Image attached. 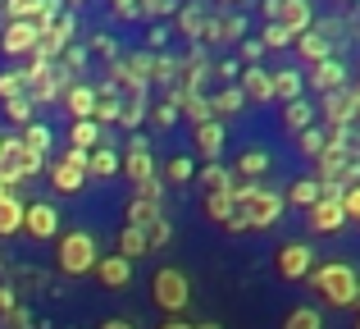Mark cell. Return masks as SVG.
<instances>
[{
    "instance_id": "obj_1",
    "label": "cell",
    "mask_w": 360,
    "mask_h": 329,
    "mask_svg": "<svg viewBox=\"0 0 360 329\" xmlns=\"http://www.w3.org/2000/svg\"><path fill=\"white\" fill-rule=\"evenodd\" d=\"M233 220L229 229H269L283 220V192L264 183H233Z\"/></svg>"
},
{
    "instance_id": "obj_2",
    "label": "cell",
    "mask_w": 360,
    "mask_h": 329,
    "mask_svg": "<svg viewBox=\"0 0 360 329\" xmlns=\"http://www.w3.org/2000/svg\"><path fill=\"white\" fill-rule=\"evenodd\" d=\"M101 261V247L87 229H69V233H55V266L64 275H91Z\"/></svg>"
},
{
    "instance_id": "obj_3",
    "label": "cell",
    "mask_w": 360,
    "mask_h": 329,
    "mask_svg": "<svg viewBox=\"0 0 360 329\" xmlns=\"http://www.w3.org/2000/svg\"><path fill=\"white\" fill-rule=\"evenodd\" d=\"M310 284H315V293H324V302H333V306H352V297H356V270L347 266V261H328V266H319V270H310Z\"/></svg>"
},
{
    "instance_id": "obj_4",
    "label": "cell",
    "mask_w": 360,
    "mask_h": 329,
    "mask_svg": "<svg viewBox=\"0 0 360 329\" xmlns=\"http://www.w3.org/2000/svg\"><path fill=\"white\" fill-rule=\"evenodd\" d=\"M37 169H41V156L37 151H27L23 147V137H0V178H5L9 187L14 183H23V178H32Z\"/></svg>"
},
{
    "instance_id": "obj_5",
    "label": "cell",
    "mask_w": 360,
    "mask_h": 329,
    "mask_svg": "<svg viewBox=\"0 0 360 329\" xmlns=\"http://www.w3.org/2000/svg\"><path fill=\"white\" fill-rule=\"evenodd\" d=\"M315 119H324V128L356 124V87L352 82H342V87H333V92H319V115Z\"/></svg>"
},
{
    "instance_id": "obj_6",
    "label": "cell",
    "mask_w": 360,
    "mask_h": 329,
    "mask_svg": "<svg viewBox=\"0 0 360 329\" xmlns=\"http://www.w3.org/2000/svg\"><path fill=\"white\" fill-rule=\"evenodd\" d=\"M155 302L165 306L169 316H178L187 302H192V288H187V275L183 270H155Z\"/></svg>"
},
{
    "instance_id": "obj_7",
    "label": "cell",
    "mask_w": 360,
    "mask_h": 329,
    "mask_svg": "<svg viewBox=\"0 0 360 329\" xmlns=\"http://www.w3.org/2000/svg\"><path fill=\"white\" fill-rule=\"evenodd\" d=\"M37 37H41V27H37L32 18H5V27H0V51L23 60V55L37 51Z\"/></svg>"
},
{
    "instance_id": "obj_8",
    "label": "cell",
    "mask_w": 360,
    "mask_h": 329,
    "mask_svg": "<svg viewBox=\"0 0 360 329\" xmlns=\"http://www.w3.org/2000/svg\"><path fill=\"white\" fill-rule=\"evenodd\" d=\"M119 169L132 178V183H146V178H155V161H150V142H146L141 133L128 142V156H119Z\"/></svg>"
},
{
    "instance_id": "obj_9",
    "label": "cell",
    "mask_w": 360,
    "mask_h": 329,
    "mask_svg": "<svg viewBox=\"0 0 360 329\" xmlns=\"http://www.w3.org/2000/svg\"><path fill=\"white\" fill-rule=\"evenodd\" d=\"M238 87H242L246 101H255V106H274V82H269V69H264V64H242Z\"/></svg>"
},
{
    "instance_id": "obj_10",
    "label": "cell",
    "mask_w": 360,
    "mask_h": 329,
    "mask_svg": "<svg viewBox=\"0 0 360 329\" xmlns=\"http://www.w3.org/2000/svg\"><path fill=\"white\" fill-rule=\"evenodd\" d=\"M269 23L288 27L292 37L306 32V27H315V14H310V0H274V18Z\"/></svg>"
},
{
    "instance_id": "obj_11",
    "label": "cell",
    "mask_w": 360,
    "mask_h": 329,
    "mask_svg": "<svg viewBox=\"0 0 360 329\" xmlns=\"http://www.w3.org/2000/svg\"><path fill=\"white\" fill-rule=\"evenodd\" d=\"M23 229H27V238H55L60 233V211L51 201L23 206Z\"/></svg>"
},
{
    "instance_id": "obj_12",
    "label": "cell",
    "mask_w": 360,
    "mask_h": 329,
    "mask_svg": "<svg viewBox=\"0 0 360 329\" xmlns=\"http://www.w3.org/2000/svg\"><path fill=\"white\" fill-rule=\"evenodd\" d=\"M274 256H278V275L283 279H306L310 270H315V252H310L306 242H288V247H278Z\"/></svg>"
},
{
    "instance_id": "obj_13",
    "label": "cell",
    "mask_w": 360,
    "mask_h": 329,
    "mask_svg": "<svg viewBox=\"0 0 360 329\" xmlns=\"http://www.w3.org/2000/svg\"><path fill=\"white\" fill-rule=\"evenodd\" d=\"M306 215H310V229L315 233H338L347 224V215H342V201H338V197H319L315 206H306Z\"/></svg>"
},
{
    "instance_id": "obj_14",
    "label": "cell",
    "mask_w": 360,
    "mask_h": 329,
    "mask_svg": "<svg viewBox=\"0 0 360 329\" xmlns=\"http://www.w3.org/2000/svg\"><path fill=\"white\" fill-rule=\"evenodd\" d=\"M342 82H347V64L338 60V55L310 64V73H306V87H315V92H333V87H342Z\"/></svg>"
},
{
    "instance_id": "obj_15",
    "label": "cell",
    "mask_w": 360,
    "mask_h": 329,
    "mask_svg": "<svg viewBox=\"0 0 360 329\" xmlns=\"http://www.w3.org/2000/svg\"><path fill=\"white\" fill-rule=\"evenodd\" d=\"M292 42H297V51H301V60H306V64H319V60L333 55V42H328L319 27H306V32H297Z\"/></svg>"
},
{
    "instance_id": "obj_16",
    "label": "cell",
    "mask_w": 360,
    "mask_h": 329,
    "mask_svg": "<svg viewBox=\"0 0 360 329\" xmlns=\"http://www.w3.org/2000/svg\"><path fill=\"white\" fill-rule=\"evenodd\" d=\"M60 101L73 119H91V110H96V87H91V82H69V92H64Z\"/></svg>"
},
{
    "instance_id": "obj_17",
    "label": "cell",
    "mask_w": 360,
    "mask_h": 329,
    "mask_svg": "<svg viewBox=\"0 0 360 329\" xmlns=\"http://www.w3.org/2000/svg\"><path fill=\"white\" fill-rule=\"evenodd\" d=\"M51 187H55V192H64V197L82 192V187H87V169H78V165H69V161H55L51 165Z\"/></svg>"
},
{
    "instance_id": "obj_18",
    "label": "cell",
    "mask_w": 360,
    "mask_h": 329,
    "mask_svg": "<svg viewBox=\"0 0 360 329\" xmlns=\"http://www.w3.org/2000/svg\"><path fill=\"white\" fill-rule=\"evenodd\" d=\"M196 151H201L205 161H219V151H224V119H201V124H196Z\"/></svg>"
},
{
    "instance_id": "obj_19",
    "label": "cell",
    "mask_w": 360,
    "mask_h": 329,
    "mask_svg": "<svg viewBox=\"0 0 360 329\" xmlns=\"http://www.w3.org/2000/svg\"><path fill=\"white\" fill-rule=\"evenodd\" d=\"M310 124H319V119H315V106H310L306 97L283 101V128H288V133H301V128H310Z\"/></svg>"
},
{
    "instance_id": "obj_20",
    "label": "cell",
    "mask_w": 360,
    "mask_h": 329,
    "mask_svg": "<svg viewBox=\"0 0 360 329\" xmlns=\"http://www.w3.org/2000/svg\"><path fill=\"white\" fill-rule=\"evenodd\" d=\"M269 82H274V101H292L306 92V73L301 69H269Z\"/></svg>"
},
{
    "instance_id": "obj_21",
    "label": "cell",
    "mask_w": 360,
    "mask_h": 329,
    "mask_svg": "<svg viewBox=\"0 0 360 329\" xmlns=\"http://www.w3.org/2000/svg\"><path fill=\"white\" fill-rule=\"evenodd\" d=\"M233 187H205V215H210L214 224H224L229 229V220H233Z\"/></svg>"
},
{
    "instance_id": "obj_22",
    "label": "cell",
    "mask_w": 360,
    "mask_h": 329,
    "mask_svg": "<svg viewBox=\"0 0 360 329\" xmlns=\"http://www.w3.org/2000/svg\"><path fill=\"white\" fill-rule=\"evenodd\" d=\"M242 110H246V97H242L238 82H229L219 97H210V115L214 119H233V115H242Z\"/></svg>"
},
{
    "instance_id": "obj_23",
    "label": "cell",
    "mask_w": 360,
    "mask_h": 329,
    "mask_svg": "<svg viewBox=\"0 0 360 329\" xmlns=\"http://www.w3.org/2000/svg\"><path fill=\"white\" fill-rule=\"evenodd\" d=\"M96 275H101V284L123 288V284L132 279V261H128V256H101V261H96Z\"/></svg>"
},
{
    "instance_id": "obj_24",
    "label": "cell",
    "mask_w": 360,
    "mask_h": 329,
    "mask_svg": "<svg viewBox=\"0 0 360 329\" xmlns=\"http://www.w3.org/2000/svg\"><path fill=\"white\" fill-rule=\"evenodd\" d=\"M110 174H119V151L115 147H91L87 151V178H110Z\"/></svg>"
},
{
    "instance_id": "obj_25",
    "label": "cell",
    "mask_w": 360,
    "mask_h": 329,
    "mask_svg": "<svg viewBox=\"0 0 360 329\" xmlns=\"http://www.w3.org/2000/svg\"><path fill=\"white\" fill-rule=\"evenodd\" d=\"M23 229V197L5 192L0 197V238H9V233Z\"/></svg>"
},
{
    "instance_id": "obj_26",
    "label": "cell",
    "mask_w": 360,
    "mask_h": 329,
    "mask_svg": "<svg viewBox=\"0 0 360 329\" xmlns=\"http://www.w3.org/2000/svg\"><path fill=\"white\" fill-rule=\"evenodd\" d=\"M178 14V27H183V37H192V42H201L205 37V23H210V14H205L201 5H183V9H174Z\"/></svg>"
},
{
    "instance_id": "obj_27",
    "label": "cell",
    "mask_w": 360,
    "mask_h": 329,
    "mask_svg": "<svg viewBox=\"0 0 360 329\" xmlns=\"http://www.w3.org/2000/svg\"><path fill=\"white\" fill-rule=\"evenodd\" d=\"M269 174V156L264 151H242L238 156V169H233V178H246V183H255V178Z\"/></svg>"
},
{
    "instance_id": "obj_28",
    "label": "cell",
    "mask_w": 360,
    "mask_h": 329,
    "mask_svg": "<svg viewBox=\"0 0 360 329\" xmlns=\"http://www.w3.org/2000/svg\"><path fill=\"white\" fill-rule=\"evenodd\" d=\"M165 215H160V201H141V197H132V206H128V224L132 229H141L146 233L150 224H160Z\"/></svg>"
},
{
    "instance_id": "obj_29",
    "label": "cell",
    "mask_w": 360,
    "mask_h": 329,
    "mask_svg": "<svg viewBox=\"0 0 360 329\" xmlns=\"http://www.w3.org/2000/svg\"><path fill=\"white\" fill-rule=\"evenodd\" d=\"M146 115H155V124H160V128H174V124H178V115H183V110H178V87H165V97H160L155 106L146 110Z\"/></svg>"
},
{
    "instance_id": "obj_30",
    "label": "cell",
    "mask_w": 360,
    "mask_h": 329,
    "mask_svg": "<svg viewBox=\"0 0 360 329\" xmlns=\"http://www.w3.org/2000/svg\"><path fill=\"white\" fill-rule=\"evenodd\" d=\"M69 147H82V151L101 147V124H96V119H73V128H69Z\"/></svg>"
},
{
    "instance_id": "obj_31",
    "label": "cell",
    "mask_w": 360,
    "mask_h": 329,
    "mask_svg": "<svg viewBox=\"0 0 360 329\" xmlns=\"http://www.w3.org/2000/svg\"><path fill=\"white\" fill-rule=\"evenodd\" d=\"M18 137H23V147H27V151H37V156L46 161V151H51V128H46V124H37V119H32V124H23V128H18Z\"/></svg>"
},
{
    "instance_id": "obj_32",
    "label": "cell",
    "mask_w": 360,
    "mask_h": 329,
    "mask_svg": "<svg viewBox=\"0 0 360 329\" xmlns=\"http://www.w3.org/2000/svg\"><path fill=\"white\" fill-rule=\"evenodd\" d=\"M150 82L155 87H178V60L174 55H155L150 60Z\"/></svg>"
},
{
    "instance_id": "obj_33",
    "label": "cell",
    "mask_w": 360,
    "mask_h": 329,
    "mask_svg": "<svg viewBox=\"0 0 360 329\" xmlns=\"http://www.w3.org/2000/svg\"><path fill=\"white\" fill-rule=\"evenodd\" d=\"M146 233L141 229H132V224H123V233H119V256H128V261H137V256H146Z\"/></svg>"
},
{
    "instance_id": "obj_34",
    "label": "cell",
    "mask_w": 360,
    "mask_h": 329,
    "mask_svg": "<svg viewBox=\"0 0 360 329\" xmlns=\"http://www.w3.org/2000/svg\"><path fill=\"white\" fill-rule=\"evenodd\" d=\"M5 115H9V124H14V128H23V124H32V119H37V101L32 97H9L5 101Z\"/></svg>"
},
{
    "instance_id": "obj_35",
    "label": "cell",
    "mask_w": 360,
    "mask_h": 329,
    "mask_svg": "<svg viewBox=\"0 0 360 329\" xmlns=\"http://www.w3.org/2000/svg\"><path fill=\"white\" fill-rule=\"evenodd\" d=\"M178 110H187L196 124H201V119H214V115H210V101H205L201 92H178Z\"/></svg>"
},
{
    "instance_id": "obj_36",
    "label": "cell",
    "mask_w": 360,
    "mask_h": 329,
    "mask_svg": "<svg viewBox=\"0 0 360 329\" xmlns=\"http://www.w3.org/2000/svg\"><path fill=\"white\" fill-rule=\"evenodd\" d=\"M192 178H201L205 187H233V183H238V178H233V169H224L219 161H210L201 174H192Z\"/></svg>"
},
{
    "instance_id": "obj_37",
    "label": "cell",
    "mask_w": 360,
    "mask_h": 329,
    "mask_svg": "<svg viewBox=\"0 0 360 329\" xmlns=\"http://www.w3.org/2000/svg\"><path fill=\"white\" fill-rule=\"evenodd\" d=\"M324 128H319V124H310V128H301V133H297V142H301V156H310V161H315V156L319 151H324Z\"/></svg>"
},
{
    "instance_id": "obj_38",
    "label": "cell",
    "mask_w": 360,
    "mask_h": 329,
    "mask_svg": "<svg viewBox=\"0 0 360 329\" xmlns=\"http://www.w3.org/2000/svg\"><path fill=\"white\" fill-rule=\"evenodd\" d=\"M178 0H137V14L141 18H155V23H165V18H174Z\"/></svg>"
},
{
    "instance_id": "obj_39",
    "label": "cell",
    "mask_w": 360,
    "mask_h": 329,
    "mask_svg": "<svg viewBox=\"0 0 360 329\" xmlns=\"http://www.w3.org/2000/svg\"><path fill=\"white\" fill-rule=\"evenodd\" d=\"M288 201L315 206V201H319V178H297V183H292V192H288Z\"/></svg>"
},
{
    "instance_id": "obj_40",
    "label": "cell",
    "mask_w": 360,
    "mask_h": 329,
    "mask_svg": "<svg viewBox=\"0 0 360 329\" xmlns=\"http://www.w3.org/2000/svg\"><path fill=\"white\" fill-rule=\"evenodd\" d=\"M9 97H27L23 69H5V73H0V101H9Z\"/></svg>"
},
{
    "instance_id": "obj_41",
    "label": "cell",
    "mask_w": 360,
    "mask_h": 329,
    "mask_svg": "<svg viewBox=\"0 0 360 329\" xmlns=\"http://www.w3.org/2000/svg\"><path fill=\"white\" fill-rule=\"evenodd\" d=\"M283 329H324V321H319L315 306H297V311L288 316V325H283Z\"/></svg>"
},
{
    "instance_id": "obj_42",
    "label": "cell",
    "mask_w": 360,
    "mask_h": 329,
    "mask_svg": "<svg viewBox=\"0 0 360 329\" xmlns=\"http://www.w3.org/2000/svg\"><path fill=\"white\" fill-rule=\"evenodd\" d=\"M288 42H292V32H288V27H278V23H264V32H260V46H264V51H283Z\"/></svg>"
},
{
    "instance_id": "obj_43",
    "label": "cell",
    "mask_w": 360,
    "mask_h": 329,
    "mask_svg": "<svg viewBox=\"0 0 360 329\" xmlns=\"http://www.w3.org/2000/svg\"><path fill=\"white\" fill-rule=\"evenodd\" d=\"M37 5H41V0H0V14L5 18H32Z\"/></svg>"
},
{
    "instance_id": "obj_44",
    "label": "cell",
    "mask_w": 360,
    "mask_h": 329,
    "mask_svg": "<svg viewBox=\"0 0 360 329\" xmlns=\"http://www.w3.org/2000/svg\"><path fill=\"white\" fill-rule=\"evenodd\" d=\"M338 201H342V215H347V220H360V183H347Z\"/></svg>"
},
{
    "instance_id": "obj_45",
    "label": "cell",
    "mask_w": 360,
    "mask_h": 329,
    "mask_svg": "<svg viewBox=\"0 0 360 329\" xmlns=\"http://www.w3.org/2000/svg\"><path fill=\"white\" fill-rule=\"evenodd\" d=\"M165 174H169V183H187L196 169H192V161H187V156H174V161L165 165Z\"/></svg>"
},
{
    "instance_id": "obj_46",
    "label": "cell",
    "mask_w": 360,
    "mask_h": 329,
    "mask_svg": "<svg viewBox=\"0 0 360 329\" xmlns=\"http://www.w3.org/2000/svg\"><path fill=\"white\" fill-rule=\"evenodd\" d=\"M60 60H64V64H69V69H73V73H78V69H82V64H87V46H78V42H69V46H64V55H60Z\"/></svg>"
},
{
    "instance_id": "obj_47",
    "label": "cell",
    "mask_w": 360,
    "mask_h": 329,
    "mask_svg": "<svg viewBox=\"0 0 360 329\" xmlns=\"http://www.w3.org/2000/svg\"><path fill=\"white\" fill-rule=\"evenodd\" d=\"M260 55H264V46H260V42H246V37H242V46H238V64H260Z\"/></svg>"
},
{
    "instance_id": "obj_48",
    "label": "cell",
    "mask_w": 360,
    "mask_h": 329,
    "mask_svg": "<svg viewBox=\"0 0 360 329\" xmlns=\"http://www.w3.org/2000/svg\"><path fill=\"white\" fill-rule=\"evenodd\" d=\"M137 197H141V201H160V197H165V183H160V174L146 178V183H137Z\"/></svg>"
},
{
    "instance_id": "obj_49",
    "label": "cell",
    "mask_w": 360,
    "mask_h": 329,
    "mask_svg": "<svg viewBox=\"0 0 360 329\" xmlns=\"http://www.w3.org/2000/svg\"><path fill=\"white\" fill-rule=\"evenodd\" d=\"M169 233H174V229H169V220L150 224V229H146V247H165V242H169Z\"/></svg>"
},
{
    "instance_id": "obj_50",
    "label": "cell",
    "mask_w": 360,
    "mask_h": 329,
    "mask_svg": "<svg viewBox=\"0 0 360 329\" xmlns=\"http://www.w3.org/2000/svg\"><path fill=\"white\" fill-rule=\"evenodd\" d=\"M91 51H96V55H105V60H115V42H110V37L105 32H91Z\"/></svg>"
},
{
    "instance_id": "obj_51",
    "label": "cell",
    "mask_w": 360,
    "mask_h": 329,
    "mask_svg": "<svg viewBox=\"0 0 360 329\" xmlns=\"http://www.w3.org/2000/svg\"><path fill=\"white\" fill-rule=\"evenodd\" d=\"M238 73H242V64H238V60H224L219 69H214V78H224V82H238Z\"/></svg>"
},
{
    "instance_id": "obj_52",
    "label": "cell",
    "mask_w": 360,
    "mask_h": 329,
    "mask_svg": "<svg viewBox=\"0 0 360 329\" xmlns=\"http://www.w3.org/2000/svg\"><path fill=\"white\" fill-rule=\"evenodd\" d=\"M115 14L128 18V23H132V18H141V14H137V0H115Z\"/></svg>"
},
{
    "instance_id": "obj_53",
    "label": "cell",
    "mask_w": 360,
    "mask_h": 329,
    "mask_svg": "<svg viewBox=\"0 0 360 329\" xmlns=\"http://www.w3.org/2000/svg\"><path fill=\"white\" fill-rule=\"evenodd\" d=\"M5 311H14V288L0 284V316H5Z\"/></svg>"
},
{
    "instance_id": "obj_54",
    "label": "cell",
    "mask_w": 360,
    "mask_h": 329,
    "mask_svg": "<svg viewBox=\"0 0 360 329\" xmlns=\"http://www.w3.org/2000/svg\"><path fill=\"white\" fill-rule=\"evenodd\" d=\"M165 37H169V32H165V23L150 27V46H165Z\"/></svg>"
},
{
    "instance_id": "obj_55",
    "label": "cell",
    "mask_w": 360,
    "mask_h": 329,
    "mask_svg": "<svg viewBox=\"0 0 360 329\" xmlns=\"http://www.w3.org/2000/svg\"><path fill=\"white\" fill-rule=\"evenodd\" d=\"M101 329H137V325H128V321H105Z\"/></svg>"
},
{
    "instance_id": "obj_56",
    "label": "cell",
    "mask_w": 360,
    "mask_h": 329,
    "mask_svg": "<svg viewBox=\"0 0 360 329\" xmlns=\"http://www.w3.org/2000/svg\"><path fill=\"white\" fill-rule=\"evenodd\" d=\"M160 329H192V325H183V321H169V325H160Z\"/></svg>"
},
{
    "instance_id": "obj_57",
    "label": "cell",
    "mask_w": 360,
    "mask_h": 329,
    "mask_svg": "<svg viewBox=\"0 0 360 329\" xmlns=\"http://www.w3.org/2000/svg\"><path fill=\"white\" fill-rule=\"evenodd\" d=\"M192 329H224V325H214V321H205V325H192Z\"/></svg>"
},
{
    "instance_id": "obj_58",
    "label": "cell",
    "mask_w": 360,
    "mask_h": 329,
    "mask_svg": "<svg viewBox=\"0 0 360 329\" xmlns=\"http://www.w3.org/2000/svg\"><path fill=\"white\" fill-rule=\"evenodd\" d=\"M356 124H360V87H356Z\"/></svg>"
},
{
    "instance_id": "obj_59",
    "label": "cell",
    "mask_w": 360,
    "mask_h": 329,
    "mask_svg": "<svg viewBox=\"0 0 360 329\" xmlns=\"http://www.w3.org/2000/svg\"><path fill=\"white\" fill-rule=\"evenodd\" d=\"M5 192H14V187H9V183H5V178H0V197H5Z\"/></svg>"
},
{
    "instance_id": "obj_60",
    "label": "cell",
    "mask_w": 360,
    "mask_h": 329,
    "mask_svg": "<svg viewBox=\"0 0 360 329\" xmlns=\"http://www.w3.org/2000/svg\"><path fill=\"white\" fill-rule=\"evenodd\" d=\"M352 306H360V284H356V297H352Z\"/></svg>"
},
{
    "instance_id": "obj_61",
    "label": "cell",
    "mask_w": 360,
    "mask_h": 329,
    "mask_svg": "<svg viewBox=\"0 0 360 329\" xmlns=\"http://www.w3.org/2000/svg\"><path fill=\"white\" fill-rule=\"evenodd\" d=\"M224 5H242V0H224Z\"/></svg>"
},
{
    "instance_id": "obj_62",
    "label": "cell",
    "mask_w": 360,
    "mask_h": 329,
    "mask_svg": "<svg viewBox=\"0 0 360 329\" xmlns=\"http://www.w3.org/2000/svg\"><path fill=\"white\" fill-rule=\"evenodd\" d=\"M73 5H82V0H73Z\"/></svg>"
},
{
    "instance_id": "obj_63",
    "label": "cell",
    "mask_w": 360,
    "mask_h": 329,
    "mask_svg": "<svg viewBox=\"0 0 360 329\" xmlns=\"http://www.w3.org/2000/svg\"><path fill=\"white\" fill-rule=\"evenodd\" d=\"M356 329H360V321H356Z\"/></svg>"
},
{
    "instance_id": "obj_64",
    "label": "cell",
    "mask_w": 360,
    "mask_h": 329,
    "mask_svg": "<svg viewBox=\"0 0 360 329\" xmlns=\"http://www.w3.org/2000/svg\"><path fill=\"white\" fill-rule=\"evenodd\" d=\"M356 87H360V82H356Z\"/></svg>"
}]
</instances>
